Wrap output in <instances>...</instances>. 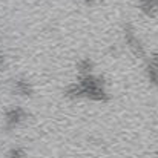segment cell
<instances>
[{
    "instance_id": "cell-1",
    "label": "cell",
    "mask_w": 158,
    "mask_h": 158,
    "mask_svg": "<svg viewBox=\"0 0 158 158\" xmlns=\"http://www.w3.org/2000/svg\"><path fill=\"white\" fill-rule=\"evenodd\" d=\"M64 95L68 98H89L92 102H100V103H106L110 100L103 80L92 74L81 75L77 83L66 88Z\"/></svg>"
},
{
    "instance_id": "cell-2",
    "label": "cell",
    "mask_w": 158,
    "mask_h": 158,
    "mask_svg": "<svg viewBox=\"0 0 158 158\" xmlns=\"http://www.w3.org/2000/svg\"><path fill=\"white\" fill-rule=\"evenodd\" d=\"M123 35H124V42H126L129 51L134 54L135 57H140L141 58V57L146 55V49H144L141 40L138 39V35H137V32H135V29H134L132 25H126L124 26Z\"/></svg>"
},
{
    "instance_id": "cell-3",
    "label": "cell",
    "mask_w": 158,
    "mask_h": 158,
    "mask_svg": "<svg viewBox=\"0 0 158 158\" xmlns=\"http://www.w3.org/2000/svg\"><path fill=\"white\" fill-rule=\"evenodd\" d=\"M26 118H28V112L25 109H22V107H11L5 114V129L6 131H12L22 121H25Z\"/></svg>"
},
{
    "instance_id": "cell-4",
    "label": "cell",
    "mask_w": 158,
    "mask_h": 158,
    "mask_svg": "<svg viewBox=\"0 0 158 158\" xmlns=\"http://www.w3.org/2000/svg\"><path fill=\"white\" fill-rule=\"evenodd\" d=\"M146 75H148L149 83L158 89V54H152L149 57L148 66H146Z\"/></svg>"
},
{
    "instance_id": "cell-5",
    "label": "cell",
    "mask_w": 158,
    "mask_h": 158,
    "mask_svg": "<svg viewBox=\"0 0 158 158\" xmlns=\"http://www.w3.org/2000/svg\"><path fill=\"white\" fill-rule=\"evenodd\" d=\"M138 8L148 17H157L158 15V0H140Z\"/></svg>"
},
{
    "instance_id": "cell-6",
    "label": "cell",
    "mask_w": 158,
    "mask_h": 158,
    "mask_svg": "<svg viewBox=\"0 0 158 158\" xmlns=\"http://www.w3.org/2000/svg\"><path fill=\"white\" fill-rule=\"evenodd\" d=\"M14 92L19 94V95H23V97H29V95L32 94V89H31V86H29L28 81H25V80H17V81L14 83Z\"/></svg>"
},
{
    "instance_id": "cell-7",
    "label": "cell",
    "mask_w": 158,
    "mask_h": 158,
    "mask_svg": "<svg viewBox=\"0 0 158 158\" xmlns=\"http://www.w3.org/2000/svg\"><path fill=\"white\" fill-rule=\"evenodd\" d=\"M92 68H94V63L91 61V58H81L78 61V72H80V75L92 74Z\"/></svg>"
},
{
    "instance_id": "cell-8",
    "label": "cell",
    "mask_w": 158,
    "mask_h": 158,
    "mask_svg": "<svg viewBox=\"0 0 158 158\" xmlns=\"http://www.w3.org/2000/svg\"><path fill=\"white\" fill-rule=\"evenodd\" d=\"M6 157L8 158H25L26 157V151H25L23 148L17 146V148L9 149V151H8V154H6Z\"/></svg>"
},
{
    "instance_id": "cell-9",
    "label": "cell",
    "mask_w": 158,
    "mask_h": 158,
    "mask_svg": "<svg viewBox=\"0 0 158 158\" xmlns=\"http://www.w3.org/2000/svg\"><path fill=\"white\" fill-rule=\"evenodd\" d=\"M83 2H85L86 5H89V6H94V5H97L100 0H83Z\"/></svg>"
}]
</instances>
